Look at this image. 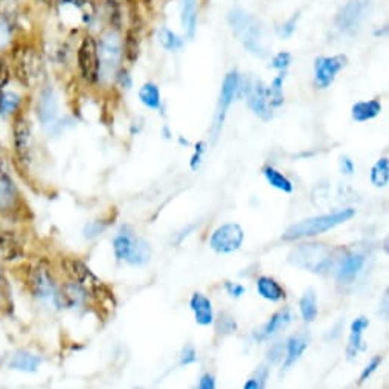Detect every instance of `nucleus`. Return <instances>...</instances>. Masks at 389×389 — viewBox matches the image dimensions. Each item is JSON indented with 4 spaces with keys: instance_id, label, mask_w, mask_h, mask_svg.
I'll use <instances>...</instances> for the list:
<instances>
[{
    "instance_id": "obj_1",
    "label": "nucleus",
    "mask_w": 389,
    "mask_h": 389,
    "mask_svg": "<svg viewBox=\"0 0 389 389\" xmlns=\"http://www.w3.org/2000/svg\"><path fill=\"white\" fill-rule=\"evenodd\" d=\"M356 211L351 210H342L333 214H326V215H318V217L306 219L297 225H292L289 229L286 230L283 239L286 241H295L299 239H306V237H315L327 232V230L335 229L336 226L342 225V223L348 221L350 219L355 217Z\"/></svg>"
},
{
    "instance_id": "obj_2",
    "label": "nucleus",
    "mask_w": 389,
    "mask_h": 389,
    "mask_svg": "<svg viewBox=\"0 0 389 389\" xmlns=\"http://www.w3.org/2000/svg\"><path fill=\"white\" fill-rule=\"evenodd\" d=\"M228 20L237 37L243 41L244 48L249 49L255 55H264L261 28H259V23L250 14L240 8H235L229 12Z\"/></svg>"
},
{
    "instance_id": "obj_3",
    "label": "nucleus",
    "mask_w": 389,
    "mask_h": 389,
    "mask_svg": "<svg viewBox=\"0 0 389 389\" xmlns=\"http://www.w3.org/2000/svg\"><path fill=\"white\" fill-rule=\"evenodd\" d=\"M98 55H99V78L103 77L109 80L110 77L117 75L119 63L122 60V41L118 32L110 31L98 43Z\"/></svg>"
},
{
    "instance_id": "obj_4",
    "label": "nucleus",
    "mask_w": 389,
    "mask_h": 389,
    "mask_svg": "<svg viewBox=\"0 0 389 389\" xmlns=\"http://www.w3.org/2000/svg\"><path fill=\"white\" fill-rule=\"evenodd\" d=\"M290 263L312 272H326L331 266V250L323 244H302L290 254Z\"/></svg>"
},
{
    "instance_id": "obj_5",
    "label": "nucleus",
    "mask_w": 389,
    "mask_h": 389,
    "mask_svg": "<svg viewBox=\"0 0 389 389\" xmlns=\"http://www.w3.org/2000/svg\"><path fill=\"white\" fill-rule=\"evenodd\" d=\"M114 255L133 266L147 264L151 258V248L143 239H134L130 234H119L113 240Z\"/></svg>"
},
{
    "instance_id": "obj_6",
    "label": "nucleus",
    "mask_w": 389,
    "mask_h": 389,
    "mask_svg": "<svg viewBox=\"0 0 389 389\" xmlns=\"http://www.w3.org/2000/svg\"><path fill=\"white\" fill-rule=\"evenodd\" d=\"M12 66L17 80L26 88H31L40 75L41 61L35 49L30 46H19L12 54Z\"/></svg>"
},
{
    "instance_id": "obj_7",
    "label": "nucleus",
    "mask_w": 389,
    "mask_h": 389,
    "mask_svg": "<svg viewBox=\"0 0 389 389\" xmlns=\"http://www.w3.org/2000/svg\"><path fill=\"white\" fill-rule=\"evenodd\" d=\"M244 241V230L237 223H226L214 230L210 246L217 254H232Z\"/></svg>"
},
{
    "instance_id": "obj_8",
    "label": "nucleus",
    "mask_w": 389,
    "mask_h": 389,
    "mask_svg": "<svg viewBox=\"0 0 389 389\" xmlns=\"http://www.w3.org/2000/svg\"><path fill=\"white\" fill-rule=\"evenodd\" d=\"M78 68H80L81 77L88 83L93 84L99 80L98 41L90 35L84 37L78 48Z\"/></svg>"
},
{
    "instance_id": "obj_9",
    "label": "nucleus",
    "mask_w": 389,
    "mask_h": 389,
    "mask_svg": "<svg viewBox=\"0 0 389 389\" xmlns=\"http://www.w3.org/2000/svg\"><path fill=\"white\" fill-rule=\"evenodd\" d=\"M240 88V77L237 74L235 70L229 72V74L225 77V80H223V86H221V92H220V101H219V109L217 113H215V122H214V138H217L223 122H225L226 118V113L229 110L230 104H232V101L237 95V92H239Z\"/></svg>"
},
{
    "instance_id": "obj_10",
    "label": "nucleus",
    "mask_w": 389,
    "mask_h": 389,
    "mask_svg": "<svg viewBox=\"0 0 389 389\" xmlns=\"http://www.w3.org/2000/svg\"><path fill=\"white\" fill-rule=\"evenodd\" d=\"M368 16V2L366 0H351L337 12L336 26L343 32H352Z\"/></svg>"
},
{
    "instance_id": "obj_11",
    "label": "nucleus",
    "mask_w": 389,
    "mask_h": 389,
    "mask_svg": "<svg viewBox=\"0 0 389 389\" xmlns=\"http://www.w3.org/2000/svg\"><path fill=\"white\" fill-rule=\"evenodd\" d=\"M347 64V57L335 55V57H319L315 61V83L321 89H327L335 81L336 75Z\"/></svg>"
},
{
    "instance_id": "obj_12",
    "label": "nucleus",
    "mask_w": 389,
    "mask_h": 389,
    "mask_svg": "<svg viewBox=\"0 0 389 389\" xmlns=\"http://www.w3.org/2000/svg\"><path fill=\"white\" fill-rule=\"evenodd\" d=\"M248 103L258 118L263 121L272 119V106L269 98V89L263 81H255L254 84H248Z\"/></svg>"
},
{
    "instance_id": "obj_13",
    "label": "nucleus",
    "mask_w": 389,
    "mask_h": 389,
    "mask_svg": "<svg viewBox=\"0 0 389 389\" xmlns=\"http://www.w3.org/2000/svg\"><path fill=\"white\" fill-rule=\"evenodd\" d=\"M30 146H31V127L30 122L19 113L14 119V147L16 153L21 161L26 162L30 159Z\"/></svg>"
},
{
    "instance_id": "obj_14",
    "label": "nucleus",
    "mask_w": 389,
    "mask_h": 389,
    "mask_svg": "<svg viewBox=\"0 0 389 389\" xmlns=\"http://www.w3.org/2000/svg\"><path fill=\"white\" fill-rule=\"evenodd\" d=\"M61 266L64 272L68 273V277L74 281V283H78L80 286H97L99 281L95 278V275L90 272V269L86 266L83 261L77 258H64L61 261Z\"/></svg>"
},
{
    "instance_id": "obj_15",
    "label": "nucleus",
    "mask_w": 389,
    "mask_h": 389,
    "mask_svg": "<svg viewBox=\"0 0 389 389\" xmlns=\"http://www.w3.org/2000/svg\"><path fill=\"white\" fill-rule=\"evenodd\" d=\"M191 310L194 312V316H196V322L200 323V326H211L214 322V312H212V304L210 298H206L205 295L201 293H194L191 298Z\"/></svg>"
},
{
    "instance_id": "obj_16",
    "label": "nucleus",
    "mask_w": 389,
    "mask_h": 389,
    "mask_svg": "<svg viewBox=\"0 0 389 389\" xmlns=\"http://www.w3.org/2000/svg\"><path fill=\"white\" fill-rule=\"evenodd\" d=\"M368 327H370V321L363 318V316H360V318H357L355 322L351 323L350 342H348V348H347L348 359H355L359 355V351L365 350L362 335Z\"/></svg>"
},
{
    "instance_id": "obj_17",
    "label": "nucleus",
    "mask_w": 389,
    "mask_h": 389,
    "mask_svg": "<svg viewBox=\"0 0 389 389\" xmlns=\"http://www.w3.org/2000/svg\"><path fill=\"white\" fill-rule=\"evenodd\" d=\"M365 264V257L360 254H350L345 257V259H342L341 268L337 269V279L342 281V283H348V281H352L357 273L362 270Z\"/></svg>"
},
{
    "instance_id": "obj_18",
    "label": "nucleus",
    "mask_w": 389,
    "mask_h": 389,
    "mask_svg": "<svg viewBox=\"0 0 389 389\" xmlns=\"http://www.w3.org/2000/svg\"><path fill=\"white\" fill-rule=\"evenodd\" d=\"M17 203V191L12 180L0 171V211H11Z\"/></svg>"
},
{
    "instance_id": "obj_19",
    "label": "nucleus",
    "mask_w": 389,
    "mask_h": 389,
    "mask_svg": "<svg viewBox=\"0 0 389 389\" xmlns=\"http://www.w3.org/2000/svg\"><path fill=\"white\" fill-rule=\"evenodd\" d=\"M381 112V103L379 99H370V101H360L352 106L351 114L352 119L357 122H365L371 121L376 117H379Z\"/></svg>"
},
{
    "instance_id": "obj_20",
    "label": "nucleus",
    "mask_w": 389,
    "mask_h": 389,
    "mask_svg": "<svg viewBox=\"0 0 389 389\" xmlns=\"http://www.w3.org/2000/svg\"><path fill=\"white\" fill-rule=\"evenodd\" d=\"M257 290L264 299L277 302L286 298V292L275 279L270 277H261L257 279Z\"/></svg>"
},
{
    "instance_id": "obj_21",
    "label": "nucleus",
    "mask_w": 389,
    "mask_h": 389,
    "mask_svg": "<svg viewBox=\"0 0 389 389\" xmlns=\"http://www.w3.org/2000/svg\"><path fill=\"white\" fill-rule=\"evenodd\" d=\"M180 14L185 31L192 39L197 25V0H180Z\"/></svg>"
},
{
    "instance_id": "obj_22",
    "label": "nucleus",
    "mask_w": 389,
    "mask_h": 389,
    "mask_svg": "<svg viewBox=\"0 0 389 389\" xmlns=\"http://www.w3.org/2000/svg\"><path fill=\"white\" fill-rule=\"evenodd\" d=\"M84 297H86L84 287L78 283H70L63 287L61 292L57 295V299H59L60 304L64 307H75L78 304H81Z\"/></svg>"
},
{
    "instance_id": "obj_23",
    "label": "nucleus",
    "mask_w": 389,
    "mask_h": 389,
    "mask_svg": "<svg viewBox=\"0 0 389 389\" xmlns=\"http://www.w3.org/2000/svg\"><path fill=\"white\" fill-rule=\"evenodd\" d=\"M308 347V337L306 335H297L293 336L287 342V356H286V368H290V366L297 362V360L302 356V352L306 351Z\"/></svg>"
},
{
    "instance_id": "obj_24",
    "label": "nucleus",
    "mask_w": 389,
    "mask_h": 389,
    "mask_svg": "<svg viewBox=\"0 0 389 389\" xmlns=\"http://www.w3.org/2000/svg\"><path fill=\"white\" fill-rule=\"evenodd\" d=\"M31 284L34 287V292L37 293V297H49V295H54V281L45 269L39 268L32 273Z\"/></svg>"
},
{
    "instance_id": "obj_25",
    "label": "nucleus",
    "mask_w": 389,
    "mask_h": 389,
    "mask_svg": "<svg viewBox=\"0 0 389 389\" xmlns=\"http://www.w3.org/2000/svg\"><path fill=\"white\" fill-rule=\"evenodd\" d=\"M299 312L302 319L306 322H313L318 316V302H316V293L313 289H308L304 297L299 301Z\"/></svg>"
},
{
    "instance_id": "obj_26",
    "label": "nucleus",
    "mask_w": 389,
    "mask_h": 389,
    "mask_svg": "<svg viewBox=\"0 0 389 389\" xmlns=\"http://www.w3.org/2000/svg\"><path fill=\"white\" fill-rule=\"evenodd\" d=\"M40 362H41V359L39 356L31 355V352L21 351V352H17V355L11 359L10 366H11V368H16V370H20V371L32 372V371L39 368Z\"/></svg>"
},
{
    "instance_id": "obj_27",
    "label": "nucleus",
    "mask_w": 389,
    "mask_h": 389,
    "mask_svg": "<svg viewBox=\"0 0 389 389\" xmlns=\"http://www.w3.org/2000/svg\"><path fill=\"white\" fill-rule=\"evenodd\" d=\"M290 321H292V315L289 310H283V312L275 313L270 318V321L263 327L261 337H269L272 335H275L277 331H279L281 328L289 326Z\"/></svg>"
},
{
    "instance_id": "obj_28",
    "label": "nucleus",
    "mask_w": 389,
    "mask_h": 389,
    "mask_svg": "<svg viewBox=\"0 0 389 389\" xmlns=\"http://www.w3.org/2000/svg\"><path fill=\"white\" fill-rule=\"evenodd\" d=\"M141 103L148 109L157 110L161 107V92L154 83H146L139 90Z\"/></svg>"
},
{
    "instance_id": "obj_29",
    "label": "nucleus",
    "mask_w": 389,
    "mask_h": 389,
    "mask_svg": "<svg viewBox=\"0 0 389 389\" xmlns=\"http://www.w3.org/2000/svg\"><path fill=\"white\" fill-rule=\"evenodd\" d=\"M263 174L268 180L269 185L273 186V188H277L283 192H292L293 191V183L290 182L289 179H287L283 172H279L278 170H275L273 167H266L263 170Z\"/></svg>"
},
{
    "instance_id": "obj_30",
    "label": "nucleus",
    "mask_w": 389,
    "mask_h": 389,
    "mask_svg": "<svg viewBox=\"0 0 389 389\" xmlns=\"http://www.w3.org/2000/svg\"><path fill=\"white\" fill-rule=\"evenodd\" d=\"M39 114L41 121L49 122L55 118L57 114V101L52 90H45L41 93V99H40V106H39Z\"/></svg>"
},
{
    "instance_id": "obj_31",
    "label": "nucleus",
    "mask_w": 389,
    "mask_h": 389,
    "mask_svg": "<svg viewBox=\"0 0 389 389\" xmlns=\"http://www.w3.org/2000/svg\"><path fill=\"white\" fill-rule=\"evenodd\" d=\"M139 35L134 30H128L126 34L124 43H122V54L126 55L127 61L134 63L139 57Z\"/></svg>"
},
{
    "instance_id": "obj_32",
    "label": "nucleus",
    "mask_w": 389,
    "mask_h": 389,
    "mask_svg": "<svg viewBox=\"0 0 389 389\" xmlns=\"http://www.w3.org/2000/svg\"><path fill=\"white\" fill-rule=\"evenodd\" d=\"M371 183L377 188H383V186L388 185L389 180V162L386 157H381L374 165L371 170Z\"/></svg>"
},
{
    "instance_id": "obj_33",
    "label": "nucleus",
    "mask_w": 389,
    "mask_h": 389,
    "mask_svg": "<svg viewBox=\"0 0 389 389\" xmlns=\"http://www.w3.org/2000/svg\"><path fill=\"white\" fill-rule=\"evenodd\" d=\"M283 81H284V75H279V77L275 78V80H273V83L270 84V88H268L272 107H279L281 104H283V101H284Z\"/></svg>"
},
{
    "instance_id": "obj_34",
    "label": "nucleus",
    "mask_w": 389,
    "mask_h": 389,
    "mask_svg": "<svg viewBox=\"0 0 389 389\" xmlns=\"http://www.w3.org/2000/svg\"><path fill=\"white\" fill-rule=\"evenodd\" d=\"M159 40L162 43V46L167 50H176L179 48H182V39L177 37V35L167 30V28H162L159 32Z\"/></svg>"
},
{
    "instance_id": "obj_35",
    "label": "nucleus",
    "mask_w": 389,
    "mask_h": 389,
    "mask_svg": "<svg viewBox=\"0 0 389 389\" xmlns=\"http://www.w3.org/2000/svg\"><path fill=\"white\" fill-rule=\"evenodd\" d=\"M381 360H383V357H381V356H376V357L371 359V362L365 366V370L362 371V374H360V383H363V381L368 380L371 377V374L377 371V368L381 363Z\"/></svg>"
},
{
    "instance_id": "obj_36",
    "label": "nucleus",
    "mask_w": 389,
    "mask_h": 389,
    "mask_svg": "<svg viewBox=\"0 0 389 389\" xmlns=\"http://www.w3.org/2000/svg\"><path fill=\"white\" fill-rule=\"evenodd\" d=\"M292 63V55L289 52H279L275 55V59L272 61V68H275L278 70H286L290 66Z\"/></svg>"
},
{
    "instance_id": "obj_37",
    "label": "nucleus",
    "mask_w": 389,
    "mask_h": 389,
    "mask_svg": "<svg viewBox=\"0 0 389 389\" xmlns=\"http://www.w3.org/2000/svg\"><path fill=\"white\" fill-rule=\"evenodd\" d=\"M17 104H19V97L16 95V93H3V109H2V112L10 113L12 110H16Z\"/></svg>"
},
{
    "instance_id": "obj_38",
    "label": "nucleus",
    "mask_w": 389,
    "mask_h": 389,
    "mask_svg": "<svg viewBox=\"0 0 389 389\" xmlns=\"http://www.w3.org/2000/svg\"><path fill=\"white\" fill-rule=\"evenodd\" d=\"M10 80H11V72L8 63L0 57V89H3L5 86L10 83Z\"/></svg>"
},
{
    "instance_id": "obj_39",
    "label": "nucleus",
    "mask_w": 389,
    "mask_h": 389,
    "mask_svg": "<svg viewBox=\"0 0 389 389\" xmlns=\"http://www.w3.org/2000/svg\"><path fill=\"white\" fill-rule=\"evenodd\" d=\"M197 360V352L192 347H185L182 352V365H190Z\"/></svg>"
},
{
    "instance_id": "obj_40",
    "label": "nucleus",
    "mask_w": 389,
    "mask_h": 389,
    "mask_svg": "<svg viewBox=\"0 0 389 389\" xmlns=\"http://www.w3.org/2000/svg\"><path fill=\"white\" fill-rule=\"evenodd\" d=\"M341 171L345 176H351L352 172H355V163H352L348 156L341 157Z\"/></svg>"
},
{
    "instance_id": "obj_41",
    "label": "nucleus",
    "mask_w": 389,
    "mask_h": 389,
    "mask_svg": "<svg viewBox=\"0 0 389 389\" xmlns=\"http://www.w3.org/2000/svg\"><path fill=\"white\" fill-rule=\"evenodd\" d=\"M297 19L298 17H293L287 21V23L283 25V30H281V35H283V37H290V35L295 32V28H297Z\"/></svg>"
},
{
    "instance_id": "obj_42",
    "label": "nucleus",
    "mask_w": 389,
    "mask_h": 389,
    "mask_svg": "<svg viewBox=\"0 0 389 389\" xmlns=\"http://www.w3.org/2000/svg\"><path fill=\"white\" fill-rule=\"evenodd\" d=\"M226 290L229 292L230 297H234V298H240L241 295H244V287L240 286V284H232V283H226Z\"/></svg>"
},
{
    "instance_id": "obj_43",
    "label": "nucleus",
    "mask_w": 389,
    "mask_h": 389,
    "mask_svg": "<svg viewBox=\"0 0 389 389\" xmlns=\"http://www.w3.org/2000/svg\"><path fill=\"white\" fill-rule=\"evenodd\" d=\"M199 388L200 389H214L215 388V380L211 374H205V376H201L199 381Z\"/></svg>"
},
{
    "instance_id": "obj_44",
    "label": "nucleus",
    "mask_w": 389,
    "mask_h": 389,
    "mask_svg": "<svg viewBox=\"0 0 389 389\" xmlns=\"http://www.w3.org/2000/svg\"><path fill=\"white\" fill-rule=\"evenodd\" d=\"M117 74H118L119 81L122 83V86H124V88H130V86H132V81H130V77H128L126 69H121L119 72H117Z\"/></svg>"
},
{
    "instance_id": "obj_45",
    "label": "nucleus",
    "mask_w": 389,
    "mask_h": 389,
    "mask_svg": "<svg viewBox=\"0 0 389 389\" xmlns=\"http://www.w3.org/2000/svg\"><path fill=\"white\" fill-rule=\"evenodd\" d=\"M243 388L244 389H259V388H264V383L259 379H250L246 381V383H244Z\"/></svg>"
},
{
    "instance_id": "obj_46",
    "label": "nucleus",
    "mask_w": 389,
    "mask_h": 389,
    "mask_svg": "<svg viewBox=\"0 0 389 389\" xmlns=\"http://www.w3.org/2000/svg\"><path fill=\"white\" fill-rule=\"evenodd\" d=\"M200 159H201V154L194 153L192 159H191V168H192V170H197V168L200 167Z\"/></svg>"
},
{
    "instance_id": "obj_47",
    "label": "nucleus",
    "mask_w": 389,
    "mask_h": 389,
    "mask_svg": "<svg viewBox=\"0 0 389 389\" xmlns=\"http://www.w3.org/2000/svg\"><path fill=\"white\" fill-rule=\"evenodd\" d=\"M2 109H3V92L0 89V113H2Z\"/></svg>"
},
{
    "instance_id": "obj_48",
    "label": "nucleus",
    "mask_w": 389,
    "mask_h": 389,
    "mask_svg": "<svg viewBox=\"0 0 389 389\" xmlns=\"http://www.w3.org/2000/svg\"><path fill=\"white\" fill-rule=\"evenodd\" d=\"M143 3H146V5H151V3H153V0H143Z\"/></svg>"
}]
</instances>
